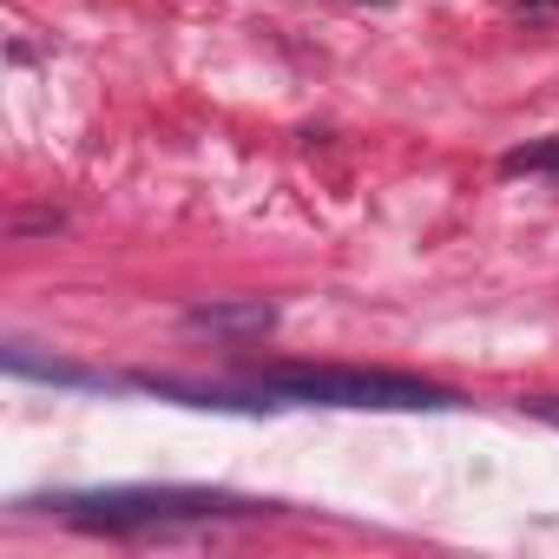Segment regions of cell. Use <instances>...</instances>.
Instances as JSON below:
<instances>
[{
    "mask_svg": "<svg viewBox=\"0 0 559 559\" xmlns=\"http://www.w3.org/2000/svg\"><path fill=\"white\" fill-rule=\"evenodd\" d=\"M73 526H106V533H171V526H198V520H224V513H257L250 500L230 493H204V487H99V493H53L34 500Z\"/></svg>",
    "mask_w": 559,
    "mask_h": 559,
    "instance_id": "obj_1",
    "label": "cell"
},
{
    "mask_svg": "<svg viewBox=\"0 0 559 559\" xmlns=\"http://www.w3.org/2000/svg\"><path fill=\"white\" fill-rule=\"evenodd\" d=\"M263 402H317V408H448L454 395L395 369H263L250 376Z\"/></svg>",
    "mask_w": 559,
    "mask_h": 559,
    "instance_id": "obj_2",
    "label": "cell"
},
{
    "mask_svg": "<svg viewBox=\"0 0 559 559\" xmlns=\"http://www.w3.org/2000/svg\"><path fill=\"white\" fill-rule=\"evenodd\" d=\"M8 376L53 382V389H112V376H99V369H73V362H40L27 343H14V349H8Z\"/></svg>",
    "mask_w": 559,
    "mask_h": 559,
    "instance_id": "obj_3",
    "label": "cell"
},
{
    "mask_svg": "<svg viewBox=\"0 0 559 559\" xmlns=\"http://www.w3.org/2000/svg\"><path fill=\"white\" fill-rule=\"evenodd\" d=\"M276 310L257 297V304H211V310H191V330H270Z\"/></svg>",
    "mask_w": 559,
    "mask_h": 559,
    "instance_id": "obj_4",
    "label": "cell"
},
{
    "mask_svg": "<svg viewBox=\"0 0 559 559\" xmlns=\"http://www.w3.org/2000/svg\"><path fill=\"white\" fill-rule=\"evenodd\" d=\"M500 171H507V178H552V185H559V139L513 145V152L500 158Z\"/></svg>",
    "mask_w": 559,
    "mask_h": 559,
    "instance_id": "obj_5",
    "label": "cell"
},
{
    "mask_svg": "<svg viewBox=\"0 0 559 559\" xmlns=\"http://www.w3.org/2000/svg\"><path fill=\"white\" fill-rule=\"evenodd\" d=\"M526 415H539L546 428H559V395H526Z\"/></svg>",
    "mask_w": 559,
    "mask_h": 559,
    "instance_id": "obj_6",
    "label": "cell"
}]
</instances>
